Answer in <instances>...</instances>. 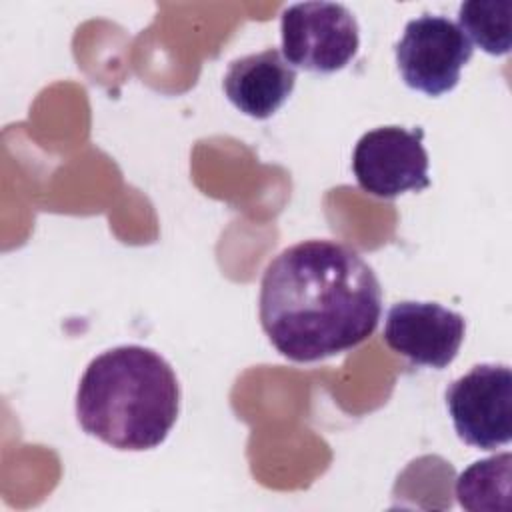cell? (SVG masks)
Here are the masks:
<instances>
[{"instance_id": "cell-2", "label": "cell", "mask_w": 512, "mask_h": 512, "mask_svg": "<svg viewBox=\"0 0 512 512\" xmlns=\"http://www.w3.org/2000/svg\"><path fill=\"white\" fill-rule=\"evenodd\" d=\"M180 412V384L152 348L116 346L96 356L76 390L82 430L116 450H152L170 434Z\"/></svg>"}, {"instance_id": "cell-10", "label": "cell", "mask_w": 512, "mask_h": 512, "mask_svg": "<svg viewBox=\"0 0 512 512\" xmlns=\"http://www.w3.org/2000/svg\"><path fill=\"white\" fill-rule=\"evenodd\" d=\"M510 24V0H468L458 8V26L464 36L492 56L510 52Z\"/></svg>"}, {"instance_id": "cell-4", "label": "cell", "mask_w": 512, "mask_h": 512, "mask_svg": "<svg viewBox=\"0 0 512 512\" xmlns=\"http://www.w3.org/2000/svg\"><path fill=\"white\" fill-rule=\"evenodd\" d=\"M446 406L462 442L496 450L512 438V372L506 364H476L446 388Z\"/></svg>"}, {"instance_id": "cell-9", "label": "cell", "mask_w": 512, "mask_h": 512, "mask_svg": "<svg viewBox=\"0 0 512 512\" xmlns=\"http://www.w3.org/2000/svg\"><path fill=\"white\" fill-rule=\"evenodd\" d=\"M510 452H502L468 466L456 480V498L470 512L510 508Z\"/></svg>"}, {"instance_id": "cell-6", "label": "cell", "mask_w": 512, "mask_h": 512, "mask_svg": "<svg viewBox=\"0 0 512 512\" xmlns=\"http://www.w3.org/2000/svg\"><path fill=\"white\" fill-rule=\"evenodd\" d=\"M422 138V128L410 130L404 126H380L366 132L352 154L358 186L386 200L428 188L430 160Z\"/></svg>"}, {"instance_id": "cell-7", "label": "cell", "mask_w": 512, "mask_h": 512, "mask_svg": "<svg viewBox=\"0 0 512 512\" xmlns=\"http://www.w3.org/2000/svg\"><path fill=\"white\" fill-rule=\"evenodd\" d=\"M466 334L462 314L438 302H396L384 324V342L416 366L442 370L458 354Z\"/></svg>"}, {"instance_id": "cell-8", "label": "cell", "mask_w": 512, "mask_h": 512, "mask_svg": "<svg viewBox=\"0 0 512 512\" xmlns=\"http://www.w3.org/2000/svg\"><path fill=\"white\" fill-rule=\"evenodd\" d=\"M228 100L246 116L266 120L290 98L296 86V68L276 48L236 58L224 74Z\"/></svg>"}, {"instance_id": "cell-1", "label": "cell", "mask_w": 512, "mask_h": 512, "mask_svg": "<svg viewBox=\"0 0 512 512\" xmlns=\"http://www.w3.org/2000/svg\"><path fill=\"white\" fill-rule=\"evenodd\" d=\"M382 314L372 266L350 246L312 238L276 254L260 282L258 316L292 362H318L368 340Z\"/></svg>"}, {"instance_id": "cell-5", "label": "cell", "mask_w": 512, "mask_h": 512, "mask_svg": "<svg viewBox=\"0 0 512 512\" xmlns=\"http://www.w3.org/2000/svg\"><path fill=\"white\" fill-rule=\"evenodd\" d=\"M472 52V42L460 26L436 14H422L410 20L394 46L404 84L428 96H442L454 90Z\"/></svg>"}, {"instance_id": "cell-3", "label": "cell", "mask_w": 512, "mask_h": 512, "mask_svg": "<svg viewBox=\"0 0 512 512\" xmlns=\"http://www.w3.org/2000/svg\"><path fill=\"white\" fill-rule=\"evenodd\" d=\"M282 56L306 72L332 74L358 52L360 30L354 14L336 2H298L280 18Z\"/></svg>"}]
</instances>
